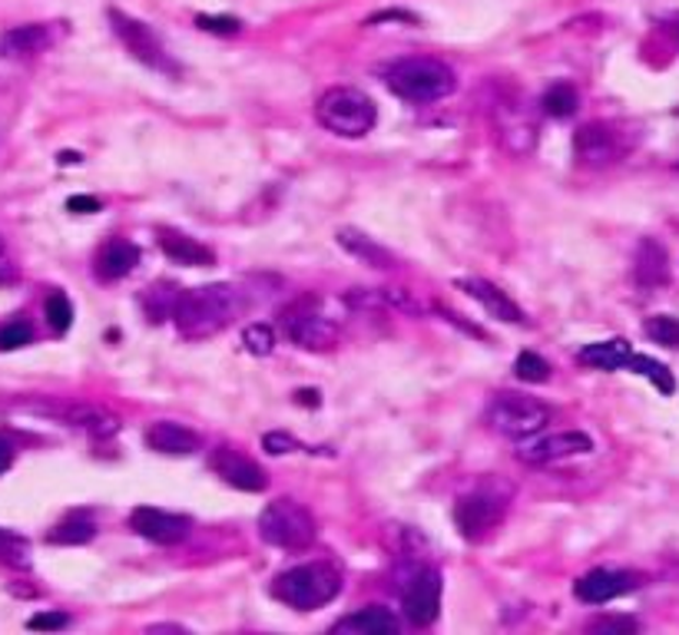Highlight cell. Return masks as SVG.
<instances>
[{
    "mask_svg": "<svg viewBox=\"0 0 679 635\" xmlns=\"http://www.w3.org/2000/svg\"><path fill=\"white\" fill-rule=\"evenodd\" d=\"M54 40H57L54 24H27L0 37V50H4V57H31L47 50Z\"/></svg>",
    "mask_w": 679,
    "mask_h": 635,
    "instance_id": "obj_23",
    "label": "cell"
},
{
    "mask_svg": "<svg viewBox=\"0 0 679 635\" xmlns=\"http://www.w3.org/2000/svg\"><path fill=\"white\" fill-rule=\"evenodd\" d=\"M514 371H517L520 380H527V385H543V380H550V364L540 354H534V351L517 354Z\"/></svg>",
    "mask_w": 679,
    "mask_h": 635,
    "instance_id": "obj_29",
    "label": "cell"
},
{
    "mask_svg": "<svg viewBox=\"0 0 679 635\" xmlns=\"http://www.w3.org/2000/svg\"><path fill=\"white\" fill-rule=\"evenodd\" d=\"M338 589H342V576H338L335 566L328 563H302V566H292L285 573L276 576L272 583V596L298 612H308V609H321L328 605Z\"/></svg>",
    "mask_w": 679,
    "mask_h": 635,
    "instance_id": "obj_4",
    "label": "cell"
},
{
    "mask_svg": "<svg viewBox=\"0 0 679 635\" xmlns=\"http://www.w3.org/2000/svg\"><path fill=\"white\" fill-rule=\"evenodd\" d=\"M31 338H34V328L27 321H11V325L0 328V348L4 351L24 348V344H31Z\"/></svg>",
    "mask_w": 679,
    "mask_h": 635,
    "instance_id": "obj_33",
    "label": "cell"
},
{
    "mask_svg": "<svg viewBox=\"0 0 679 635\" xmlns=\"http://www.w3.org/2000/svg\"><path fill=\"white\" fill-rule=\"evenodd\" d=\"M401 609L408 615V622L414 625H431L437 619V609H441V573L437 569H421L405 596H401Z\"/></svg>",
    "mask_w": 679,
    "mask_h": 635,
    "instance_id": "obj_15",
    "label": "cell"
},
{
    "mask_svg": "<svg viewBox=\"0 0 679 635\" xmlns=\"http://www.w3.org/2000/svg\"><path fill=\"white\" fill-rule=\"evenodd\" d=\"M282 331L292 344L305 348V351H328L335 341H338V325L315 311L312 302L305 305H295L285 318H282Z\"/></svg>",
    "mask_w": 679,
    "mask_h": 635,
    "instance_id": "obj_9",
    "label": "cell"
},
{
    "mask_svg": "<svg viewBox=\"0 0 679 635\" xmlns=\"http://www.w3.org/2000/svg\"><path fill=\"white\" fill-rule=\"evenodd\" d=\"M488 424L511 440H527L537 437L550 424V408L537 398L517 395V391H501L488 404Z\"/></svg>",
    "mask_w": 679,
    "mask_h": 635,
    "instance_id": "obj_6",
    "label": "cell"
},
{
    "mask_svg": "<svg viewBox=\"0 0 679 635\" xmlns=\"http://www.w3.org/2000/svg\"><path fill=\"white\" fill-rule=\"evenodd\" d=\"M67 209L70 212H99V199H93V196H73L67 202Z\"/></svg>",
    "mask_w": 679,
    "mask_h": 635,
    "instance_id": "obj_39",
    "label": "cell"
},
{
    "mask_svg": "<svg viewBox=\"0 0 679 635\" xmlns=\"http://www.w3.org/2000/svg\"><path fill=\"white\" fill-rule=\"evenodd\" d=\"M633 279H636L640 289H659V285L669 282V256L656 238H643L636 245Z\"/></svg>",
    "mask_w": 679,
    "mask_h": 635,
    "instance_id": "obj_17",
    "label": "cell"
},
{
    "mask_svg": "<svg viewBox=\"0 0 679 635\" xmlns=\"http://www.w3.org/2000/svg\"><path fill=\"white\" fill-rule=\"evenodd\" d=\"M594 450V440L590 434L584 431H560V434H547V437H537V440H520V450L517 457L524 463H557V460H567V457H577V454H590Z\"/></svg>",
    "mask_w": 679,
    "mask_h": 635,
    "instance_id": "obj_10",
    "label": "cell"
},
{
    "mask_svg": "<svg viewBox=\"0 0 679 635\" xmlns=\"http://www.w3.org/2000/svg\"><path fill=\"white\" fill-rule=\"evenodd\" d=\"M627 367L636 371V374H643V377H649L653 385H656V391H663V395H672L676 391V377L669 374V367L659 364V361H653V357H646V354H630Z\"/></svg>",
    "mask_w": 679,
    "mask_h": 635,
    "instance_id": "obj_26",
    "label": "cell"
},
{
    "mask_svg": "<svg viewBox=\"0 0 679 635\" xmlns=\"http://www.w3.org/2000/svg\"><path fill=\"white\" fill-rule=\"evenodd\" d=\"M11 463H14V447L8 437H0V473L11 470Z\"/></svg>",
    "mask_w": 679,
    "mask_h": 635,
    "instance_id": "obj_40",
    "label": "cell"
},
{
    "mask_svg": "<svg viewBox=\"0 0 679 635\" xmlns=\"http://www.w3.org/2000/svg\"><path fill=\"white\" fill-rule=\"evenodd\" d=\"M630 354H633V348L623 338H613V341L587 344L577 357H581V364H590L597 371H620V367H627Z\"/></svg>",
    "mask_w": 679,
    "mask_h": 635,
    "instance_id": "obj_24",
    "label": "cell"
},
{
    "mask_svg": "<svg viewBox=\"0 0 679 635\" xmlns=\"http://www.w3.org/2000/svg\"><path fill=\"white\" fill-rule=\"evenodd\" d=\"M243 311V292L233 285H202L192 292H179L173 302V321L183 338L199 341L230 328Z\"/></svg>",
    "mask_w": 679,
    "mask_h": 635,
    "instance_id": "obj_1",
    "label": "cell"
},
{
    "mask_svg": "<svg viewBox=\"0 0 679 635\" xmlns=\"http://www.w3.org/2000/svg\"><path fill=\"white\" fill-rule=\"evenodd\" d=\"M315 517L298 499H272L259 514V537L279 550H305L315 543Z\"/></svg>",
    "mask_w": 679,
    "mask_h": 635,
    "instance_id": "obj_5",
    "label": "cell"
},
{
    "mask_svg": "<svg viewBox=\"0 0 679 635\" xmlns=\"http://www.w3.org/2000/svg\"><path fill=\"white\" fill-rule=\"evenodd\" d=\"M209 467H212L225 483H230V486L246 490V493H262V490L269 486L266 470H262L256 460H249V457H243L239 450H233V447H215L212 457H209Z\"/></svg>",
    "mask_w": 679,
    "mask_h": 635,
    "instance_id": "obj_13",
    "label": "cell"
},
{
    "mask_svg": "<svg viewBox=\"0 0 679 635\" xmlns=\"http://www.w3.org/2000/svg\"><path fill=\"white\" fill-rule=\"evenodd\" d=\"M140 266V248L127 238H113L99 248L96 256V275L106 279V282H117V279H127L133 269Z\"/></svg>",
    "mask_w": 679,
    "mask_h": 635,
    "instance_id": "obj_20",
    "label": "cell"
},
{
    "mask_svg": "<svg viewBox=\"0 0 679 635\" xmlns=\"http://www.w3.org/2000/svg\"><path fill=\"white\" fill-rule=\"evenodd\" d=\"M574 153L584 166H610L623 156V140L607 122H587L574 137Z\"/></svg>",
    "mask_w": 679,
    "mask_h": 635,
    "instance_id": "obj_12",
    "label": "cell"
},
{
    "mask_svg": "<svg viewBox=\"0 0 679 635\" xmlns=\"http://www.w3.org/2000/svg\"><path fill=\"white\" fill-rule=\"evenodd\" d=\"M14 279H17V269H14V262H11V256H8L4 238H0V285H8V282H14Z\"/></svg>",
    "mask_w": 679,
    "mask_h": 635,
    "instance_id": "obj_38",
    "label": "cell"
},
{
    "mask_svg": "<svg viewBox=\"0 0 679 635\" xmlns=\"http://www.w3.org/2000/svg\"><path fill=\"white\" fill-rule=\"evenodd\" d=\"M315 116L328 133L346 137V140H362L375 130L378 106L368 93L355 86H331L318 96Z\"/></svg>",
    "mask_w": 679,
    "mask_h": 635,
    "instance_id": "obj_3",
    "label": "cell"
},
{
    "mask_svg": "<svg viewBox=\"0 0 679 635\" xmlns=\"http://www.w3.org/2000/svg\"><path fill=\"white\" fill-rule=\"evenodd\" d=\"M262 447L269 450V454H292V450H298V440L292 437V434H285V431H272V434H266L262 437Z\"/></svg>",
    "mask_w": 679,
    "mask_h": 635,
    "instance_id": "obj_35",
    "label": "cell"
},
{
    "mask_svg": "<svg viewBox=\"0 0 679 635\" xmlns=\"http://www.w3.org/2000/svg\"><path fill=\"white\" fill-rule=\"evenodd\" d=\"M511 490H501V483H481L478 490L465 493L455 506V524L461 537L481 540L491 527H497L507 514Z\"/></svg>",
    "mask_w": 679,
    "mask_h": 635,
    "instance_id": "obj_7",
    "label": "cell"
},
{
    "mask_svg": "<svg viewBox=\"0 0 679 635\" xmlns=\"http://www.w3.org/2000/svg\"><path fill=\"white\" fill-rule=\"evenodd\" d=\"M109 24H113V34H117L120 40H124V47L140 60V63H147V67H153V70H160V73H169V77H176L179 70H176V63H173V57L166 54V47H163V40L143 24V21H137V17H130V14H124V11H109Z\"/></svg>",
    "mask_w": 679,
    "mask_h": 635,
    "instance_id": "obj_8",
    "label": "cell"
},
{
    "mask_svg": "<svg viewBox=\"0 0 679 635\" xmlns=\"http://www.w3.org/2000/svg\"><path fill=\"white\" fill-rule=\"evenodd\" d=\"M67 622H70V619H67L63 612H40V615H34L27 625H31V628H40V632H50V628H63Z\"/></svg>",
    "mask_w": 679,
    "mask_h": 635,
    "instance_id": "obj_37",
    "label": "cell"
},
{
    "mask_svg": "<svg viewBox=\"0 0 679 635\" xmlns=\"http://www.w3.org/2000/svg\"><path fill=\"white\" fill-rule=\"evenodd\" d=\"M93 533H96L93 520H90L86 514H73V517H67L63 524H57V527H54L50 543L80 546V543H90V540H93Z\"/></svg>",
    "mask_w": 679,
    "mask_h": 635,
    "instance_id": "obj_25",
    "label": "cell"
},
{
    "mask_svg": "<svg viewBox=\"0 0 679 635\" xmlns=\"http://www.w3.org/2000/svg\"><path fill=\"white\" fill-rule=\"evenodd\" d=\"M666 31L679 40V14H669V17H666Z\"/></svg>",
    "mask_w": 679,
    "mask_h": 635,
    "instance_id": "obj_41",
    "label": "cell"
},
{
    "mask_svg": "<svg viewBox=\"0 0 679 635\" xmlns=\"http://www.w3.org/2000/svg\"><path fill=\"white\" fill-rule=\"evenodd\" d=\"M385 83L395 96L408 103H434L455 93L458 77L444 60L434 57H405L385 70Z\"/></svg>",
    "mask_w": 679,
    "mask_h": 635,
    "instance_id": "obj_2",
    "label": "cell"
},
{
    "mask_svg": "<svg viewBox=\"0 0 679 635\" xmlns=\"http://www.w3.org/2000/svg\"><path fill=\"white\" fill-rule=\"evenodd\" d=\"M335 238H338V245H342L349 256H355L359 262H365V266H372V269H395L398 266V259L391 256V251L382 245V242H375L372 235H365V232H359V228H338L335 232Z\"/></svg>",
    "mask_w": 679,
    "mask_h": 635,
    "instance_id": "obj_21",
    "label": "cell"
},
{
    "mask_svg": "<svg viewBox=\"0 0 679 635\" xmlns=\"http://www.w3.org/2000/svg\"><path fill=\"white\" fill-rule=\"evenodd\" d=\"M577 90L574 86H567V83H557V86H550L547 93H543V99H540V106H543V113H550L553 119H567V116H574L577 113Z\"/></svg>",
    "mask_w": 679,
    "mask_h": 635,
    "instance_id": "obj_27",
    "label": "cell"
},
{
    "mask_svg": "<svg viewBox=\"0 0 679 635\" xmlns=\"http://www.w3.org/2000/svg\"><path fill=\"white\" fill-rule=\"evenodd\" d=\"M130 527L156 546H176L189 537L192 520L183 517V514L156 510V506H137V510L130 514Z\"/></svg>",
    "mask_w": 679,
    "mask_h": 635,
    "instance_id": "obj_11",
    "label": "cell"
},
{
    "mask_svg": "<svg viewBox=\"0 0 679 635\" xmlns=\"http://www.w3.org/2000/svg\"><path fill=\"white\" fill-rule=\"evenodd\" d=\"M160 248L166 251V259L176 262V266L202 269V266H212L215 262L212 248H206L202 242H196L192 235L176 232V228H160Z\"/></svg>",
    "mask_w": 679,
    "mask_h": 635,
    "instance_id": "obj_19",
    "label": "cell"
},
{
    "mask_svg": "<svg viewBox=\"0 0 679 635\" xmlns=\"http://www.w3.org/2000/svg\"><path fill=\"white\" fill-rule=\"evenodd\" d=\"M31 546L24 537L11 533V530H0V563H11V566H27L31 560Z\"/></svg>",
    "mask_w": 679,
    "mask_h": 635,
    "instance_id": "obj_31",
    "label": "cell"
},
{
    "mask_svg": "<svg viewBox=\"0 0 679 635\" xmlns=\"http://www.w3.org/2000/svg\"><path fill=\"white\" fill-rule=\"evenodd\" d=\"M475 302H481L484 305V311L491 315V318H497V321H507V325H524L527 318H524V311L497 289V285H491V282H484V279H465V282H458Z\"/></svg>",
    "mask_w": 679,
    "mask_h": 635,
    "instance_id": "obj_22",
    "label": "cell"
},
{
    "mask_svg": "<svg viewBox=\"0 0 679 635\" xmlns=\"http://www.w3.org/2000/svg\"><path fill=\"white\" fill-rule=\"evenodd\" d=\"M243 341H246V348L253 351V354H272V348H276V331L269 328V325H249L246 331H243Z\"/></svg>",
    "mask_w": 679,
    "mask_h": 635,
    "instance_id": "obj_32",
    "label": "cell"
},
{
    "mask_svg": "<svg viewBox=\"0 0 679 635\" xmlns=\"http://www.w3.org/2000/svg\"><path fill=\"white\" fill-rule=\"evenodd\" d=\"M199 31H209V34H239V21L236 17H196Z\"/></svg>",
    "mask_w": 679,
    "mask_h": 635,
    "instance_id": "obj_36",
    "label": "cell"
},
{
    "mask_svg": "<svg viewBox=\"0 0 679 635\" xmlns=\"http://www.w3.org/2000/svg\"><path fill=\"white\" fill-rule=\"evenodd\" d=\"M44 311H47V325H50L57 334H67V328L73 325V305H70V298H67L63 292H54V295L47 298Z\"/></svg>",
    "mask_w": 679,
    "mask_h": 635,
    "instance_id": "obj_30",
    "label": "cell"
},
{
    "mask_svg": "<svg viewBox=\"0 0 679 635\" xmlns=\"http://www.w3.org/2000/svg\"><path fill=\"white\" fill-rule=\"evenodd\" d=\"M335 632H342V635H398L401 622L385 605H365L346 619H338Z\"/></svg>",
    "mask_w": 679,
    "mask_h": 635,
    "instance_id": "obj_18",
    "label": "cell"
},
{
    "mask_svg": "<svg viewBox=\"0 0 679 635\" xmlns=\"http://www.w3.org/2000/svg\"><path fill=\"white\" fill-rule=\"evenodd\" d=\"M646 338L663 344V348H679V318H669V315H653L646 318L643 325Z\"/></svg>",
    "mask_w": 679,
    "mask_h": 635,
    "instance_id": "obj_28",
    "label": "cell"
},
{
    "mask_svg": "<svg viewBox=\"0 0 679 635\" xmlns=\"http://www.w3.org/2000/svg\"><path fill=\"white\" fill-rule=\"evenodd\" d=\"M147 447L156 450V454H166V457H189L199 450V434L189 431L186 424H176V421H156L147 427L143 434Z\"/></svg>",
    "mask_w": 679,
    "mask_h": 635,
    "instance_id": "obj_16",
    "label": "cell"
},
{
    "mask_svg": "<svg viewBox=\"0 0 679 635\" xmlns=\"http://www.w3.org/2000/svg\"><path fill=\"white\" fill-rule=\"evenodd\" d=\"M587 628L607 635V632H636L640 625H636V619H630V615H604V619H594Z\"/></svg>",
    "mask_w": 679,
    "mask_h": 635,
    "instance_id": "obj_34",
    "label": "cell"
},
{
    "mask_svg": "<svg viewBox=\"0 0 679 635\" xmlns=\"http://www.w3.org/2000/svg\"><path fill=\"white\" fill-rule=\"evenodd\" d=\"M636 586H640V576L636 573H623V569H590L587 576H581L574 583V592L587 605H604V602H613V599L633 592Z\"/></svg>",
    "mask_w": 679,
    "mask_h": 635,
    "instance_id": "obj_14",
    "label": "cell"
}]
</instances>
